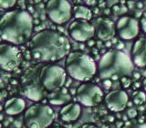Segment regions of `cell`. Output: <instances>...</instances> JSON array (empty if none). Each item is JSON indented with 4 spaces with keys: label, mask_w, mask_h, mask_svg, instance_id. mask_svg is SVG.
Segmentation results:
<instances>
[{
    "label": "cell",
    "mask_w": 146,
    "mask_h": 128,
    "mask_svg": "<svg viewBox=\"0 0 146 128\" xmlns=\"http://www.w3.org/2000/svg\"><path fill=\"white\" fill-rule=\"evenodd\" d=\"M31 55L38 61H57L70 52V44L61 33L44 29L32 37L29 42Z\"/></svg>",
    "instance_id": "obj_1"
},
{
    "label": "cell",
    "mask_w": 146,
    "mask_h": 128,
    "mask_svg": "<svg viewBox=\"0 0 146 128\" xmlns=\"http://www.w3.org/2000/svg\"><path fill=\"white\" fill-rule=\"evenodd\" d=\"M34 20L29 12L11 10L1 18V37L3 40L14 45H20L29 39L33 32Z\"/></svg>",
    "instance_id": "obj_2"
},
{
    "label": "cell",
    "mask_w": 146,
    "mask_h": 128,
    "mask_svg": "<svg viewBox=\"0 0 146 128\" xmlns=\"http://www.w3.org/2000/svg\"><path fill=\"white\" fill-rule=\"evenodd\" d=\"M133 61L120 49L107 51L102 55L98 64L99 77L102 80L117 81L123 76L133 75Z\"/></svg>",
    "instance_id": "obj_3"
},
{
    "label": "cell",
    "mask_w": 146,
    "mask_h": 128,
    "mask_svg": "<svg viewBox=\"0 0 146 128\" xmlns=\"http://www.w3.org/2000/svg\"><path fill=\"white\" fill-rule=\"evenodd\" d=\"M66 71L74 80L87 81L95 76L98 67L88 54L75 50L68 54L65 61Z\"/></svg>",
    "instance_id": "obj_4"
},
{
    "label": "cell",
    "mask_w": 146,
    "mask_h": 128,
    "mask_svg": "<svg viewBox=\"0 0 146 128\" xmlns=\"http://www.w3.org/2000/svg\"><path fill=\"white\" fill-rule=\"evenodd\" d=\"M54 120V110L45 103L31 105L25 111L23 116V123L27 128H48Z\"/></svg>",
    "instance_id": "obj_5"
},
{
    "label": "cell",
    "mask_w": 146,
    "mask_h": 128,
    "mask_svg": "<svg viewBox=\"0 0 146 128\" xmlns=\"http://www.w3.org/2000/svg\"><path fill=\"white\" fill-rule=\"evenodd\" d=\"M67 81V71L59 65L50 64L47 65L40 71L39 81L42 87L48 91L62 87Z\"/></svg>",
    "instance_id": "obj_6"
},
{
    "label": "cell",
    "mask_w": 146,
    "mask_h": 128,
    "mask_svg": "<svg viewBox=\"0 0 146 128\" xmlns=\"http://www.w3.org/2000/svg\"><path fill=\"white\" fill-rule=\"evenodd\" d=\"M48 17L58 25H62L70 19L73 8L68 0H48L46 5Z\"/></svg>",
    "instance_id": "obj_7"
},
{
    "label": "cell",
    "mask_w": 146,
    "mask_h": 128,
    "mask_svg": "<svg viewBox=\"0 0 146 128\" xmlns=\"http://www.w3.org/2000/svg\"><path fill=\"white\" fill-rule=\"evenodd\" d=\"M103 91L100 86L90 82L80 84L76 91V97L84 106L93 107L102 103L103 100Z\"/></svg>",
    "instance_id": "obj_8"
},
{
    "label": "cell",
    "mask_w": 146,
    "mask_h": 128,
    "mask_svg": "<svg viewBox=\"0 0 146 128\" xmlns=\"http://www.w3.org/2000/svg\"><path fill=\"white\" fill-rule=\"evenodd\" d=\"M20 63V53L18 49L11 43L0 45V66L6 71H12Z\"/></svg>",
    "instance_id": "obj_9"
},
{
    "label": "cell",
    "mask_w": 146,
    "mask_h": 128,
    "mask_svg": "<svg viewBox=\"0 0 146 128\" xmlns=\"http://www.w3.org/2000/svg\"><path fill=\"white\" fill-rule=\"evenodd\" d=\"M68 32L71 38L79 42L88 41L95 35V27L88 20L78 19L71 22L68 27Z\"/></svg>",
    "instance_id": "obj_10"
},
{
    "label": "cell",
    "mask_w": 146,
    "mask_h": 128,
    "mask_svg": "<svg viewBox=\"0 0 146 128\" xmlns=\"http://www.w3.org/2000/svg\"><path fill=\"white\" fill-rule=\"evenodd\" d=\"M116 30L122 39H133L139 34V22L134 17L123 16L119 18L116 24Z\"/></svg>",
    "instance_id": "obj_11"
},
{
    "label": "cell",
    "mask_w": 146,
    "mask_h": 128,
    "mask_svg": "<svg viewBox=\"0 0 146 128\" xmlns=\"http://www.w3.org/2000/svg\"><path fill=\"white\" fill-rule=\"evenodd\" d=\"M107 107L111 112L119 113L125 109L129 101L127 93L122 90H114L110 91L104 98Z\"/></svg>",
    "instance_id": "obj_12"
},
{
    "label": "cell",
    "mask_w": 146,
    "mask_h": 128,
    "mask_svg": "<svg viewBox=\"0 0 146 128\" xmlns=\"http://www.w3.org/2000/svg\"><path fill=\"white\" fill-rule=\"evenodd\" d=\"M96 35L100 40H109L115 35L116 26L109 18H99L95 24Z\"/></svg>",
    "instance_id": "obj_13"
},
{
    "label": "cell",
    "mask_w": 146,
    "mask_h": 128,
    "mask_svg": "<svg viewBox=\"0 0 146 128\" xmlns=\"http://www.w3.org/2000/svg\"><path fill=\"white\" fill-rule=\"evenodd\" d=\"M132 61L140 68L146 67V38H140L132 45Z\"/></svg>",
    "instance_id": "obj_14"
},
{
    "label": "cell",
    "mask_w": 146,
    "mask_h": 128,
    "mask_svg": "<svg viewBox=\"0 0 146 128\" xmlns=\"http://www.w3.org/2000/svg\"><path fill=\"white\" fill-rule=\"evenodd\" d=\"M81 107L78 103H68L59 111V118L65 123H74L81 115Z\"/></svg>",
    "instance_id": "obj_15"
},
{
    "label": "cell",
    "mask_w": 146,
    "mask_h": 128,
    "mask_svg": "<svg viewBox=\"0 0 146 128\" xmlns=\"http://www.w3.org/2000/svg\"><path fill=\"white\" fill-rule=\"evenodd\" d=\"M72 96L66 87H60L51 91L48 95V100L50 104L53 105H65L71 101Z\"/></svg>",
    "instance_id": "obj_16"
},
{
    "label": "cell",
    "mask_w": 146,
    "mask_h": 128,
    "mask_svg": "<svg viewBox=\"0 0 146 128\" xmlns=\"http://www.w3.org/2000/svg\"><path fill=\"white\" fill-rule=\"evenodd\" d=\"M26 109V103L22 98L13 97L6 101L4 104V111L7 115L15 116L20 114Z\"/></svg>",
    "instance_id": "obj_17"
},
{
    "label": "cell",
    "mask_w": 146,
    "mask_h": 128,
    "mask_svg": "<svg viewBox=\"0 0 146 128\" xmlns=\"http://www.w3.org/2000/svg\"><path fill=\"white\" fill-rule=\"evenodd\" d=\"M24 93L32 101H40L44 97V88L41 84H30L25 87Z\"/></svg>",
    "instance_id": "obj_18"
},
{
    "label": "cell",
    "mask_w": 146,
    "mask_h": 128,
    "mask_svg": "<svg viewBox=\"0 0 146 128\" xmlns=\"http://www.w3.org/2000/svg\"><path fill=\"white\" fill-rule=\"evenodd\" d=\"M73 16L77 19L90 20L92 17V12L88 7L82 6V5H77V6L73 7Z\"/></svg>",
    "instance_id": "obj_19"
},
{
    "label": "cell",
    "mask_w": 146,
    "mask_h": 128,
    "mask_svg": "<svg viewBox=\"0 0 146 128\" xmlns=\"http://www.w3.org/2000/svg\"><path fill=\"white\" fill-rule=\"evenodd\" d=\"M132 101L136 105H141L146 102V93L143 91H137L132 94Z\"/></svg>",
    "instance_id": "obj_20"
},
{
    "label": "cell",
    "mask_w": 146,
    "mask_h": 128,
    "mask_svg": "<svg viewBox=\"0 0 146 128\" xmlns=\"http://www.w3.org/2000/svg\"><path fill=\"white\" fill-rule=\"evenodd\" d=\"M121 128H146V123L128 121L123 123Z\"/></svg>",
    "instance_id": "obj_21"
},
{
    "label": "cell",
    "mask_w": 146,
    "mask_h": 128,
    "mask_svg": "<svg viewBox=\"0 0 146 128\" xmlns=\"http://www.w3.org/2000/svg\"><path fill=\"white\" fill-rule=\"evenodd\" d=\"M17 0H0V6L2 8H10L15 6Z\"/></svg>",
    "instance_id": "obj_22"
},
{
    "label": "cell",
    "mask_w": 146,
    "mask_h": 128,
    "mask_svg": "<svg viewBox=\"0 0 146 128\" xmlns=\"http://www.w3.org/2000/svg\"><path fill=\"white\" fill-rule=\"evenodd\" d=\"M121 83L123 88H129L131 84V77L129 76H123L121 78Z\"/></svg>",
    "instance_id": "obj_23"
},
{
    "label": "cell",
    "mask_w": 146,
    "mask_h": 128,
    "mask_svg": "<svg viewBox=\"0 0 146 128\" xmlns=\"http://www.w3.org/2000/svg\"><path fill=\"white\" fill-rule=\"evenodd\" d=\"M127 115L129 118H135L137 115H138V113H137V110L135 108H132L131 107L129 110L127 111Z\"/></svg>",
    "instance_id": "obj_24"
},
{
    "label": "cell",
    "mask_w": 146,
    "mask_h": 128,
    "mask_svg": "<svg viewBox=\"0 0 146 128\" xmlns=\"http://www.w3.org/2000/svg\"><path fill=\"white\" fill-rule=\"evenodd\" d=\"M141 29H143L144 33L146 34V10L143 13V15H141Z\"/></svg>",
    "instance_id": "obj_25"
},
{
    "label": "cell",
    "mask_w": 146,
    "mask_h": 128,
    "mask_svg": "<svg viewBox=\"0 0 146 128\" xmlns=\"http://www.w3.org/2000/svg\"><path fill=\"white\" fill-rule=\"evenodd\" d=\"M100 1H103V0H82V2L86 4L87 6H94Z\"/></svg>",
    "instance_id": "obj_26"
},
{
    "label": "cell",
    "mask_w": 146,
    "mask_h": 128,
    "mask_svg": "<svg viewBox=\"0 0 146 128\" xmlns=\"http://www.w3.org/2000/svg\"><path fill=\"white\" fill-rule=\"evenodd\" d=\"M102 84H103L104 89L109 90V89L111 87V80H109V79H107V80H103Z\"/></svg>",
    "instance_id": "obj_27"
},
{
    "label": "cell",
    "mask_w": 146,
    "mask_h": 128,
    "mask_svg": "<svg viewBox=\"0 0 146 128\" xmlns=\"http://www.w3.org/2000/svg\"><path fill=\"white\" fill-rule=\"evenodd\" d=\"M80 128H98V127L95 125H93V123H84V125H82Z\"/></svg>",
    "instance_id": "obj_28"
},
{
    "label": "cell",
    "mask_w": 146,
    "mask_h": 128,
    "mask_svg": "<svg viewBox=\"0 0 146 128\" xmlns=\"http://www.w3.org/2000/svg\"><path fill=\"white\" fill-rule=\"evenodd\" d=\"M123 47H124V45H123L122 42H121V41H117V49H121Z\"/></svg>",
    "instance_id": "obj_29"
},
{
    "label": "cell",
    "mask_w": 146,
    "mask_h": 128,
    "mask_svg": "<svg viewBox=\"0 0 146 128\" xmlns=\"http://www.w3.org/2000/svg\"><path fill=\"white\" fill-rule=\"evenodd\" d=\"M95 45V41L93 40V39H89L88 40V46L89 47H92V46H94Z\"/></svg>",
    "instance_id": "obj_30"
},
{
    "label": "cell",
    "mask_w": 146,
    "mask_h": 128,
    "mask_svg": "<svg viewBox=\"0 0 146 128\" xmlns=\"http://www.w3.org/2000/svg\"><path fill=\"white\" fill-rule=\"evenodd\" d=\"M143 89H144V91H146V77L143 79Z\"/></svg>",
    "instance_id": "obj_31"
},
{
    "label": "cell",
    "mask_w": 146,
    "mask_h": 128,
    "mask_svg": "<svg viewBox=\"0 0 146 128\" xmlns=\"http://www.w3.org/2000/svg\"><path fill=\"white\" fill-rule=\"evenodd\" d=\"M133 75L136 77V79H139V78H140V74H139V73H134L133 72Z\"/></svg>",
    "instance_id": "obj_32"
},
{
    "label": "cell",
    "mask_w": 146,
    "mask_h": 128,
    "mask_svg": "<svg viewBox=\"0 0 146 128\" xmlns=\"http://www.w3.org/2000/svg\"><path fill=\"white\" fill-rule=\"evenodd\" d=\"M106 46H107V47H111V41H107V42H106Z\"/></svg>",
    "instance_id": "obj_33"
},
{
    "label": "cell",
    "mask_w": 146,
    "mask_h": 128,
    "mask_svg": "<svg viewBox=\"0 0 146 128\" xmlns=\"http://www.w3.org/2000/svg\"><path fill=\"white\" fill-rule=\"evenodd\" d=\"M137 6H138V7H139V8H141V7H143V3H141V2L137 4Z\"/></svg>",
    "instance_id": "obj_34"
},
{
    "label": "cell",
    "mask_w": 146,
    "mask_h": 128,
    "mask_svg": "<svg viewBox=\"0 0 146 128\" xmlns=\"http://www.w3.org/2000/svg\"><path fill=\"white\" fill-rule=\"evenodd\" d=\"M4 125H5V126H8V125H9V123H8V121L4 122Z\"/></svg>",
    "instance_id": "obj_35"
},
{
    "label": "cell",
    "mask_w": 146,
    "mask_h": 128,
    "mask_svg": "<svg viewBox=\"0 0 146 128\" xmlns=\"http://www.w3.org/2000/svg\"><path fill=\"white\" fill-rule=\"evenodd\" d=\"M35 23H36V24H38V23H39V21H38V19H36V21H35Z\"/></svg>",
    "instance_id": "obj_36"
},
{
    "label": "cell",
    "mask_w": 146,
    "mask_h": 128,
    "mask_svg": "<svg viewBox=\"0 0 146 128\" xmlns=\"http://www.w3.org/2000/svg\"><path fill=\"white\" fill-rule=\"evenodd\" d=\"M48 128H62V127H58V126H54V127H48Z\"/></svg>",
    "instance_id": "obj_37"
},
{
    "label": "cell",
    "mask_w": 146,
    "mask_h": 128,
    "mask_svg": "<svg viewBox=\"0 0 146 128\" xmlns=\"http://www.w3.org/2000/svg\"><path fill=\"white\" fill-rule=\"evenodd\" d=\"M74 1H76V0H74Z\"/></svg>",
    "instance_id": "obj_38"
}]
</instances>
